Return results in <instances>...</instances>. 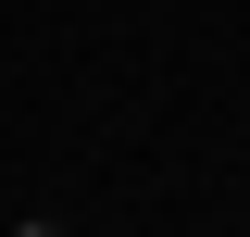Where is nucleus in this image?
I'll return each mask as SVG.
<instances>
[{"instance_id": "obj_1", "label": "nucleus", "mask_w": 250, "mask_h": 237, "mask_svg": "<svg viewBox=\"0 0 250 237\" xmlns=\"http://www.w3.org/2000/svg\"><path fill=\"white\" fill-rule=\"evenodd\" d=\"M13 237H62V212H25V225H13Z\"/></svg>"}]
</instances>
